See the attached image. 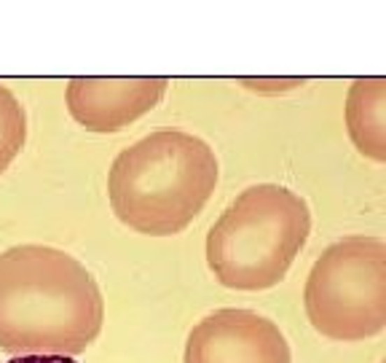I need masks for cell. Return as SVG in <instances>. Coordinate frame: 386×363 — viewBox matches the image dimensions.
<instances>
[{
    "label": "cell",
    "mask_w": 386,
    "mask_h": 363,
    "mask_svg": "<svg viewBox=\"0 0 386 363\" xmlns=\"http://www.w3.org/2000/svg\"><path fill=\"white\" fill-rule=\"evenodd\" d=\"M105 320L89 269L48 245L0 253V350L14 355H80Z\"/></svg>",
    "instance_id": "obj_1"
},
{
    "label": "cell",
    "mask_w": 386,
    "mask_h": 363,
    "mask_svg": "<svg viewBox=\"0 0 386 363\" xmlns=\"http://www.w3.org/2000/svg\"><path fill=\"white\" fill-rule=\"evenodd\" d=\"M308 205L285 186L260 183L234 199L207 237V264L225 288L266 291L285 280L308 240Z\"/></svg>",
    "instance_id": "obj_3"
},
{
    "label": "cell",
    "mask_w": 386,
    "mask_h": 363,
    "mask_svg": "<svg viewBox=\"0 0 386 363\" xmlns=\"http://www.w3.org/2000/svg\"><path fill=\"white\" fill-rule=\"evenodd\" d=\"M185 363H292L285 334L252 310H217L188 334Z\"/></svg>",
    "instance_id": "obj_5"
},
{
    "label": "cell",
    "mask_w": 386,
    "mask_h": 363,
    "mask_svg": "<svg viewBox=\"0 0 386 363\" xmlns=\"http://www.w3.org/2000/svg\"><path fill=\"white\" fill-rule=\"evenodd\" d=\"M215 183V151L196 135L164 130L115 156L108 194L113 213L129 229L169 237L204 210Z\"/></svg>",
    "instance_id": "obj_2"
},
{
    "label": "cell",
    "mask_w": 386,
    "mask_h": 363,
    "mask_svg": "<svg viewBox=\"0 0 386 363\" xmlns=\"http://www.w3.org/2000/svg\"><path fill=\"white\" fill-rule=\"evenodd\" d=\"M8 363H76V361L64 358V355H16Z\"/></svg>",
    "instance_id": "obj_9"
},
{
    "label": "cell",
    "mask_w": 386,
    "mask_h": 363,
    "mask_svg": "<svg viewBox=\"0 0 386 363\" xmlns=\"http://www.w3.org/2000/svg\"><path fill=\"white\" fill-rule=\"evenodd\" d=\"M306 315L322 336L362 342L386 326V245L346 237L322 253L303 291Z\"/></svg>",
    "instance_id": "obj_4"
},
{
    "label": "cell",
    "mask_w": 386,
    "mask_h": 363,
    "mask_svg": "<svg viewBox=\"0 0 386 363\" xmlns=\"http://www.w3.org/2000/svg\"><path fill=\"white\" fill-rule=\"evenodd\" d=\"M166 92V78H73L67 108L89 132H118L153 111Z\"/></svg>",
    "instance_id": "obj_6"
},
{
    "label": "cell",
    "mask_w": 386,
    "mask_h": 363,
    "mask_svg": "<svg viewBox=\"0 0 386 363\" xmlns=\"http://www.w3.org/2000/svg\"><path fill=\"white\" fill-rule=\"evenodd\" d=\"M27 137V118L19 100L0 83V175L8 170Z\"/></svg>",
    "instance_id": "obj_8"
},
{
    "label": "cell",
    "mask_w": 386,
    "mask_h": 363,
    "mask_svg": "<svg viewBox=\"0 0 386 363\" xmlns=\"http://www.w3.org/2000/svg\"><path fill=\"white\" fill-rule=\"evenodd\" d=\"M384 108H386V83L381 78L357 81L349 92L346 102V124L352 135L354 146L365 156L384 162L386 159V127H384Z\"/></svg>",
    "instance_id": "obj_7"
}]
</instances>
